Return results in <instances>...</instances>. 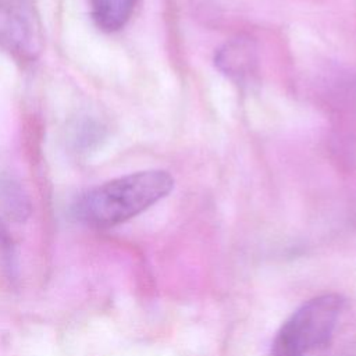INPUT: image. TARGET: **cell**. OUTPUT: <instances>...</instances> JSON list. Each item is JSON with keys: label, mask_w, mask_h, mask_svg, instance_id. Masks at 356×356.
I'll return each mask as SVG.
<instances>
[{"label": "cell", "mask_w": 356, "mask_h": 356, "mask_svg": "<svg viewBox=\"0 0 356 356\" xmlns=\"http://www.w3.org/2000/svg\"><path fill=\"white\" fill-rule=\"evenodd\" d=\"M172 188L174 178L168 171L131 172L85 192L75 204V214L90 227H113L147 210Z\"/></svg>", "instance_id": "1"}, {"label": "cell", "mask_w": 356, "mask_h": 356, "mask_svg": "<svg viewBox=\"0 0 356 356\" xmlns=\"http://www.w3.org/2000/svg\"><path fill=\"white\" fill-rule=\"evenodd\" d=\"M345 309L338 293H324L305 302L277 331L270 356H310L331 339Z\"/></svg>", "instance_id": "2"}, {"label": "cell", "mask_w": 356, "mask_h": 356, "mask_svg": "<svg viewBox=\"0 0 356 356\" xmlns=\"http://www.w3.org/2000/svg\"><path fill=\"white\" fill-rule=\"evenodd\" d=\"M43 25L33 0H0V46L15 57L35 60L43 50Z\"/></svg>", "instance_id": "3"}, {"label": "cell", "mask_w": 356, "mask_h": 356, "mask_svg": "<svg viewBox=\"0 0 356 356\" xmlns=\"http://www.w3.org/2000/svg\"><path fill=\"white\" fill-rule=\"evenodd\" d=\"M216 65L231 79L245 82L256 70V50L248 38H236L227 42L216 53Z\"/></svg>", "instance_id": "4"}, {"label": "cell", "mask_w": 356, "mask_h": 356, "mask_svg": "<svg viewBox=\"0 0 356 356\" xmlns=\"http://www.w3.org/2000/svg\"><path fill=\"white\" fill-rule=\"evenodd\" d=\"M138 0H90L92 18L104 32L122 29L134 14Z\"/></svg>", "instance_id": "5"}, {"label": "cell", "mask_w": 356, "mask_h": 356, "mask_svg": "<svg viewBox=\"0 0 356 356\" xmlns=\"http://www.w3.org/2000/svg\"><path fill=\"white\" fill-rule=\"evenodd\" d=\"M350 156H352V161L356 164V140H355V143L350 146Z\"/></svg>", "instance_id": "6"}]
</instances>
